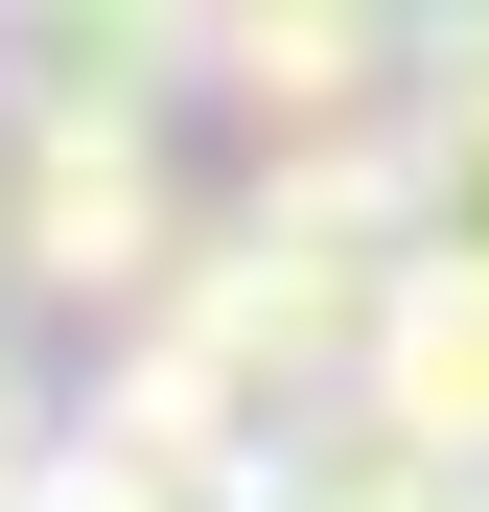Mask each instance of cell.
I'll return each instance as SVG.
<instances>
[{"mask_svg":"<svg viewBox=\"0 0 489 512\" xmlns=\"http://www.w3.org/2000/svg\"><path fill=\"white\" fill-rule=\"evenodd\" d=\"M396 187H420V256H466V280H489V70H420Z\"/></svg>","mask_w":489,"mask_h":512,"instance_id":"obj_5","label":"cell"},{"mask_svg":"<svg viewBox=\"0 0 489 512\" xmlns=\"http://www.w3.org/2000/svg\"><path fill=\"white\" fill-rule=\"evenodd\" d=\"M163 24H187V47H210V24H233V0H163Z\"/></svg>","mask_w":489,"mask_h":512,"instance_id":"obj_7","label":"cell"},{"mask_svg":"<svg viewBox=\"0 0 489 512\" xmlns=\"http://www.w3.org/2000/svg\"><path fill=\"white\" fill-rule=\"evenodd\" d=\"M350 396H373V419H396L420 466H466V489H489V280H466V256H420V280L373 303Z\"/></svg>","mask_w":489,"mask_h":512,"instance_id":"obj_4","label":"cell"},{"mask_svg":"<svg viewBox=\"0 0 489 512\" xmlns=\"http://www.w3.org/2000/svg\"><path fill=\"white\" fill-rule=\"evenodd\" d=\"M210 256L303 326V350H373V303L420 280V187H396V140H280L257 187L210 210Z\"/></svg>","mask_w":489,"mask_h":512,"instance_id":"obj_2","label":"cell"},{"mask_svg":"<svg viewBox=\"0 0 489 512\" xmlns=\"http://www.w3.org/2000/svg\"><path fill=\"white\" fill-rule=\"evenodd\" d=\"M187 256H210V210L163 187V117L0 94V303H47V326H94V350H117Z\"/></svg>","mask_w":489,"mask_h":512,"instance_id":"obj_1","label":"cell"},{"mask_svg":"<svg viewBox=\"0 0 489 512\" xmlns=\"http://www.w3.org/2000/svg\"><path fill=\"white\" fill-rule=\"evenodd\" d=\"M210 94L257 117V163L280 140H396L420 117V0H233L210 24Z\"/></svg>","mask_w":489,"mask_h":512,"instance_id":"obj_3","label":"cell"},{"mask_svg":"<svg viewBox=\"0 0 489 512\" xmlns=\"http://www.w3.org/2000/svg\"><path fill=\"white\" fill-rule=\"evenodd\" d=\"M47 443H70V396H47V303H0V489H47Z\"/></svg>","mask_w":489,"mask_h":512,"instance_id":"obj_6","label":"cell"},{"mask_svg":"<svg viewBox=\"0 0 489 512\" xmlns=\"http://www.w3.org/2000/svg\"><path fill=\"white\" fill-rule=\"evenodd\" d=\"M0 24H47V0H0Z\"/></svg>","mask_w":489,"mask_h":512,"instance_id":"obj_8","label":"cell"}]
</instances>
